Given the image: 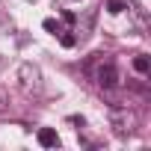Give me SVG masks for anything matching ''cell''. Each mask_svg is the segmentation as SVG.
I'll list each match as a JSON object with an SVG mask.
<instances>
[{
	"label": "cell",
	"mask_w": 151,
	"mask_h": 151,
	"mask_svg": "<svg viewBox=\"0 0 151 151\" xmlns=\"http://www.w3.org/2000/svg\"><path fill=\"white\" fill-rule=\"evenodd\" d=\"M110 124H113V130H116L119 136H127V133L136 130V116H133L130 110L113 107V110H110Z\"/></svg>",
	"instance_id": "cell-1"
},
{
	"label": "cell",
	"mask_w": 151,
	"mask_h": 151,
	"mask_svg": "<svg viewBox=\"0 0 151 151\" xmlns=\"http://www.w3.org/2000/svg\"><path fill=\"white\" fill-rule=\"evenodd\" d=\"M95 80L101 89H116L119 86V68L113 62H101V68L95 71Z\"/></svg>",
	"instance_id": "cell-2"
},
{
	"label": "cell",
	"mask_w": 151,
	"mask_h": 151,
	"mask_svg": "<svg viewBox=\"0 0 151 151\" xmlns=\"http://www.w3.org/2000/svg\"><path fill=\"white\" fill-rule=\"evenodd\" d=\"M18 77H21V86H24V89H39V68H36V65L24 62V65L18 68Z\"/></svg>",
	"instance_id": "cell-3"
},
{
	"label": "cell",
	"mask_w": 151,
	"mask_h": 151,
	"mask_svg": "<svg viewBox=\"0 0 151 151\" xmlns=\"http://www.w3.org/2000/svg\"><path fill=\"white\" fill-rule=\"evenodd\" d=\"M39 145H45V148H53V145H59V136H56V130H53V127H42V130H39Z\"/></svg>",
	"instance_id": "cell-4"
},
{
	"label": "cell",
	"mask_w": 151,
	"mask_h": 151,
	"mask_svg": "<svg viewBox=\"0 0 151 151\" xmlns=\"http://www.w3.org/2000/svg\"><path fill=\"white\" fill-rule=\"evenodd\" d=\"M133 68H136L139 74H148V68H151V65H148V56H136V59H133Z\"/></svg>",
	"instance_id": "cell-5"
},
{
	"label": "cell",
	"mask_w": 151,
	"mask_h": 151,
	"mask_svg": "<svg viewBox=\"0 0 151 151\" xmlns=\"http://www.w3.org/2000/svg\"><path fill=\"white\" fill-rule=\"evenodd\" d=\"M59 42H62V47H74V45H77V36H71V33H62V36H59Z\"/></svg>",
	"instance_id": "cell-6"
},
{
	"label": "cell",
	"mask_w": 151,
	"mask_h": 151,
	"mask_svg": "<svg viewBox=\"0 0 151 151\" xmlns=\"http://www.w3.org/2000/svg\"><path fill=\"white\" fill-rule=\"evenodd\" d=\"M122 9H124V6L119 3V0H110V3H107V12H110V15H119Z\"/></svg>",
	"instance_id": "cell-7"
},
{
	"label": "cell",
	"mask_w": 151,
	"mask_h": 151,
	"mask_svg": "<svg viewBox=\"0 0 151 151\" xmlns=\"http://www.w3.org/2000/svg\"><path fill=\"white\" fill-rule=\"evenodd\" d=\"M45 30H47V33H53V30L59 33V27H56V21H53V18H47V21H45Z\"/></svg>",
	"instance_id": "cell-8"
},
{
	"label": "cell",
	"mask_w": 151,
	"mask_h": 151,
	"mask_svg": "<svg viewBox=\"0 0 151 151\" xmlns=\"http://www.w3.org/2000/svg\"><path fill=\"white\" fill-rule=\"evenodd\" d=\"M0 107H3V104H0Z\"/></svg>",
	"instance_id": "cell-9"
}]
</instances>
